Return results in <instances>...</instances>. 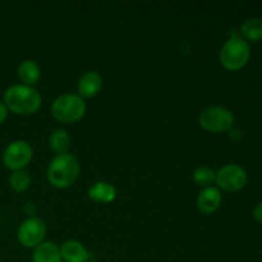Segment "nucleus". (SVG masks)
Here are the masks:
<instances>
[{
  "label": "nucleus",
  "instance_id": "obj_2",
  "mask_svg": "<svg viewBox=\"0 0 262 262\" xmlns=\"http://www.w3.org/2000/svg\"><path fill=\"white\" fill-rule=\"evenodd\" d=\"M81 165H79L78 159L72 154H61L56 155L49 164L48 181L54 188L64 189L74 184V182L78 179Z\"/></svg>",
  "mask_w": 262,
  "mask_h": 262
},
{
  "label": "nucleus",
  "instance_id": "obj_11",
  "mask_svg": "<svg viewBox=\"0 0 262 262\" xmlns=\"http://www.w3.org/2000/svg\"><path fill=\"white\" fill-rule=\"evenodd\" d=\"M61 260L66 262H89L90 253L83 245L78 241H66L60 246Z\"/></svg>",
  "mask_w": 262,
  "mask_h": 262
},
{
  "label": "nucleus",
  "instance_id": "obj_4",
  "mask_svg": "<svg viewBox=\"0 0 262 262\" xmlns=\"http://www.w3.org/2000/svg\"><path fill=\"white\" fill-rule=\"evenodd\" d=\"M251 56V48L247 41L239 37H229L222 46L219 60L228 71H238L248 63Z\"/></svg>",
  "mask_w": 262,
  "mask_h": 262
},
{
  "label": "nucleus",
  "instance_id": "obj_10",
  "mask_svg": "<svg viewBox=\"0 0 262 262\" xmlns=\"http://www.w3.org/2000/svg\"><path fill=\"white\" fill-rule=\"evenodd\" d=\"M222 192L216 187H207L199 193L197 197V207L202 214H212L222 205Z\"/></svg>",
  "mask_w": 262,
  "mask_h": 262
},
{
  "label": "nucleus",
  "instance_id": "obj_19",
  "mask_svg": "<svg viewBox=\"0 0 262 262\" xmlns=\"http://www.w3.org/2000/svg\"><path fill=\"white\" fill-rule=\"evenodd\" d=\"M23 212H25L26 215H28L30 217H32L37 214V207H36V205L33 204V202H27V204L23 206Z\"/></svg>",
  "mask_w": 262,
  "mask_h": 262
},
{
  "label": "nucleus",
  "instance_id": "obj_5",
  "mask_svg": "<svg viewBox=\"0 0 262 262\" xmlns=\"http://www.w3.org/2000/svg\"><path fill=\"white\" fill-rule=\"evenodd\" d=\"M234 115L229 109L217 105L205 107L199 114L200 125L212 133L229 132L234 125Z\"/></svg>",
  "mask_w": 262,
  "mask_h": 262
},
{
  "label": "nucleus",
  "instance_id": "obj_13",
  "mask_svg": "<svg viewBox=\"0 0 262 262\" xmlns=\"http://www.w3.org/2000/svg\"><path fill=\"white\" fill-rule=\"evenodd\" d=\"M32 262H63V260L60 250L55 243L42 242L33 251Z\"/></svg>",
  "mask_w": 262,
  "mask_h": 262
},
{
  "label": "nucleus",
  "instance_id": "obj_1",
  "mask_svg": "<svg viewBox=\"0 0 262 262\" xmlns=\"http://www.w3.org/2000/svg\"><path fill=\"white\" fill-rule=\"evenodd\" d=\"M42 104L40 92L27 84H12L4 92V105L18 115H32Z\"/></svg>",
  "mask_w": 262,
  "mask_h": 262
},
{
  "label": "nucleus",
  "instance_id": "obj_3",
  "mask_svg": "<svg viewBox=\"0 0 262 262\" xmlns=\"http://www.w3.org/2000/svg\"><path fill=\"white\" fill-rule=\"evenodd\" d=\"M86 102L79 95L64 94L56 97L51 105V114L60 123H76L86 114Z\"/></svg>",
  "mask_w": 262,
  "mask_h": 262
},
{
  "label": "nucleus",
  "instance_id": "obj_22",
  "mask_svg": "<svg viewBox=\"0 0 262 262\" xmlns=\"http://www.w3.org/2000/svg\"><path fill=\"white\" fill-rule=\"evenodd\" d=\"M229 136H230V138H232L233 141H238L241 137H242V132H241L239 128L233 127L232 129L229 130Z\"/></svg>",
  "mask_w": 262,
  "mask_h": 262
},
{
  "label": "nucleus",
  "instance_id": "obj_18",
  "mask_svg": "<svg viewBox=\"0 0 262 262\" xmlns=\"http://www.w3.org/2000/svg\"><path fill=\"white\" fill-rule=\"evenodd\" d=\"M216 179V173L212 170L210 166H199L196 170L193 171V181L197 186L202 187V188H207L211 187L215 183Z\"/></svg>",
  "mask_w": 262,
  "mask_h": 262
},
{
  "label": "nucleus",
  "instance_id": "obj_12",
  "mask_svg": "<svg viewBox=\"0 0 262 262\" xmlns=\"http://www.w3.org/2000/svg\"><path fill=\"white\" fill-rule=\"evenodd\" d=\"M90 199L99 204H110L117 199V188L107 182H96L87 191Z\"/></svg>",
  "mask_w": 262,
  "mask_h": 262
},
{
  "label": "nucleus",
  "instance_id": "obj_8",
  "mask_svg": "<svg viewBox=\"0 0 262 262\" xmlns=\"http://www.w3.org/2000/svg\"><path fill=\"white\" fill-rule=\"evenodd\" d=\"M247 173L242 166L227 164L216 173L215 183L227 192H238L247 184Z\"/></svg>",
  "mask_w": 262,
  "mask_h": 262
},
{
  "label": "nucleus",
  "instance_id": "obj_14",
  "mask_svg": "<svg viewBox=\"0 0 262 262\" xmlns=\"http://www.w3.org/2000/svg\"><path fill=\"white\" fill-rule=\"evenodd\" d=\"M18 77H19L20 81L23 82V84H27V86H33L38 82L41 77V71L40 67L36 61L30 60H23L20 61V64L18 66L17 71Z\"/></svg>",
  "mask_w": 262,
  "mask_h": 262
},
{
  "label": "nucleus",
  "instance_id": "obj_16",
  "mask_svg": "<svg viewBox=\"0 0 262 262\" xmlns=\"http://www.w3.org/2000/svg\"><path fill=\"white\" fill-rule=\"evenodd\" d=\"M239 33L242 38L250 41L262 40V18L255 17L245 20L241 26Z\"/></svg>",
  "mask_w": 262,
  "mask_h": 262
},
{
  "label": "nucleus",
  "instance_id": "obj_9",
  "mask_svg": "<svg viewBox=\"0 0 262 262\" xmlns=\"http://www.w3.org/2000/svg\"><path fill=\"white\" fill-rule=\"evenodd\" d=\"M102 78L97 72L89 71L81 76L77 83V91L82 99H90L94 97L101 91Z\"/></svg>",
  "mask_w": 262,
  "mask_h": 262
},
{
  "label": "nucleus",
  "instance_id": "obj_17",
  "mask_svg": "<svg viewBox=\"0 0 262 262\" xmlns=\"http://www.w3.org/2000/svg\"><path fill=\"white\" fill-rule=\"evenodd\" d=\"M9 186L17 193L27 191L31 186V177L26 170H15L9 177Z\"/></svg>",
  "mask_w": 262,
  "mask_h": 262
},
{
  "label": "nucleus",
  "instance_id": "obj_23",
  "mask_svg": "<svg viewBox=\"0 0 262 262\" xmlns=\"http://www.w3.org/2000/svg\"><path fill=\"white\" fill-rule=\"evenodd\" d=\"M89 262H100V261H96V260H92V261H89Z\"/></svg>",
  "mask_w": 262,
  "mask_h": 262
},
{
  "label": "nucleus",
  "instance_id": "obj_6",
  "mask_svg": "<svg viewBox=\"0 0 262 262\" xmlns=\"http://www.w3.org/2000/svg\"><path fill=\"white\" fill-rule=\"evenodd\" d=\"M33 158V150L28 142L17 140L10 142L3 154V163L12 171L23 170Z\"/></svg>",
  "mask_w": 262,
  "mask_h": 262
},
{
  "label": "nucleus",
  "instance_id": "obj_21",
  "mask_svg": "<svg viewBox=\"0 0 262 262\" xmlns=\"http://www.w3.org/2000/svg\"><path fill=\"white\" fill-rule=\"evenodd\" d=\"M7 117H8L7 106L4 105V102L0 101V124H3V123L5 122Z\"/></svg>",
  "mask_w": 262,
  "mask_h": 262
},
{
  "label": "nucleus",
  "instance_id": "obj_20",
  "mask_svg": "<svg viewBox=\"0 0 262 262\" xmlns=\"http://www.w3.org/2000/svg\"><path fill=\"white\" fill-rule=\"evenodd\" d=\"M253 217L262 224V202L256 205L255 209H253Z\"/></svg>",
  "mask_w": 262,
  "mask_h": 262
},
{
  "label": "nucleus",
  "instance_id": "obj_15",
  "mask_svg": "<svg viewBox=\"0 0 262 262\" xmlns=\"http://www.w3.org/2000/svg\"><path fill=\"white\" fill-rule=\"evenodd\" d=\"M49 146L58 155L67 154L71 147V136L66 129H54L49 137Z\"/></svg>",
  "mask_w": 262,
  "mask_h": 262
},
{
  "label": "nucleus",
  "instance_id": "obj_7",
  "mask_svg": "<svg viewBox=\"0 0 262 262\" xmlns=\"http://www.w3.org/2000/svg\"><path fill=\"white\" fill-rule=\"evenodd\" d=\"M46 235V224L42 219L32 216L26 219L17 230L18 242L26 248H36L43 242Z\"/></svg>",
  "mask_w": 262,
  "mask_h": 262
}]
</instances>
